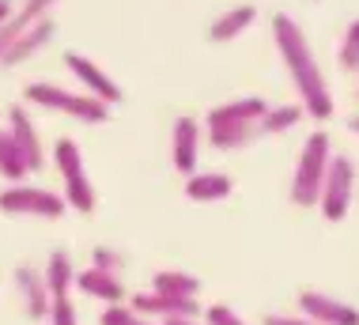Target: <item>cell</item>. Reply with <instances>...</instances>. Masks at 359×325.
<instances>
[{
	"mask_svg": "<svg viewBox=\"0 0 359 325\" xmlns=\"http://www.w3.org/2000/svg\"><path fill=\"white\" fill-rule=\"evenodd\" d=\"M8 129H12L15 144L23 147V155H27V166H31V174H38V171L46 166V152H42V140H38V129H34L31 114H27L23 106H12V110H8Z\"/></svg>",
	"mask_w": 359,
	"mask_h": 325,
	"instance_id": "obj_12",
	"label": "cell"
},
{
	"mask_svg": "<svg viewBox=\"0 0 359 325\" xmlns=\"http://www.w3.org/2000/svg\"><path fill=\"white\" fill-rule=\"evenodd\" d=\"M197 147H201V125H197V117L182 114L178 121H174V133H170L174 171H182V174H197Z\"/></svg>",
	"mask_w": 359,
	"mask_h": 325,
	"instance_id": "obj_10",
	"label": "cell"
},
{
	"mask_svg": "<svg viewBox=\"0 0 359 325\" xmlns=\"http://www.w3.org/2000/svg\"><path fill=\"white\" fill-rule=\"evenodd\" d=\"M15 15V8H12V0H0V27L8 23V19Z\"/></svg>",
	"mask_w": 359,
	"mask_h": 325,
	"instance_id": "obj_31",
	"label": "cell"
},
{
	"mask_svg": "<svg viewBox=\"0 0 359 325\" xmlns=\"http://www.w3.org/2000/svg\"><path fill=\"white\" fill-rule=\"evenodd\" d=\"M53 4H57V0H23V8H19V12L0 27V57H4V49L12 46L19 34L31 31L38 19H46V12H53Z\"/></svg>",
	"mask_w": 359,
	"mask_h": 325,
	"instance_id": "obj_14",
	"label": "cell"
},
{
	"mask_svg": "<svg viewBox=\"0 0 359 325\" xmlns=\"http://www.w3.org/2000/svg\"><path fill=\"white\" fill-rule=\"evenodd\" d=\"M76 277L80 272L72 269V258L65 250H53L50 261H46V284H50V295L57 299V295H69L76 288Z\"/></svg>",
	"mask_w": 359,
	"mask_h": 325,
	"instance_id": "obj_20",
	"label": "cell"
},
{
	"mask_svg": "<svg viewBox=\"0 0 359 325\" xmlns=\"http://www.w3.org/2000/svg\"><path fill=\"white\" fill-rule=\"evenodd\" d=\"M231 190H235V182H231L227 174H216V171L189 174V182H186V193H189V201H197V204L223 201V197H231Z\"/></svg>",
	"mask_w": 359,
	"mask_h": 325,
	"instance_id": "obj_18",
	"label": "cell"
},
{
	"mask_svg": "<svg viewBox=\"0 0 359 325\" xmlns=\"http://www.w3.org/2000/svg\"><path fill=\"white\" fill-rule=\"evenodd\" d=\"M76 288H80L83 295H91V299H102L106 307H110V303H121V299H125V288H121L118 272L99 269V265L83 269L80 277H76Z\"/></svg>",
	"mask_w": 359,
	"mask_h": 325,
	"instance_id": "obj_13",
	"label": "cell"
},
{
	"mask_svg": "<svg viewBox=\"0 0 359 325\" xmlns=\"http://www.w3.org/2000/svg\"><path fill=\"white\" fill-rule=\"evenodd\" d=\"M50 325H76V303H72V295H57V299H53Z\"/></svg>",
	"mask_w": 359,
	"mask_h": 325,
	"instance_id": "obj_27",
	"label": "cell"
},
{
	"mask_svg": "<svg viewBox=\"0 0 359 325\" xmlns=\"http://www.w3.org/2000/svg\"><path fill=\"white\" fill-rule=\"evenodd\" d=\"M265 325H318L306 314H265Z\"/></svg>",
	"mask_w": 359,
	"mask_h": 325,
	"instance_id": "obj_30",
	"label": "cell"
},
{
	"mask_svg": "<svg viewBox=\"0 0 359 325\" xmlns=\"http://www.w3.org/2000/svg\"><path fill=\"white\" fill-rule=\"evenodd\" d=\"M0 174H4L12 185H19L31 174V166H27V155H23V147L15 144V136L12 129H4L0 133Z\"/></svg>",
	"mask_w": 359,
	"mask_h": 325,
	"instance_id": "obj_19",
	"label": "cell"
},
{
	"mask_svg": "<svg viewBox=\"0 0 359 325\" xmlns=\"http://www.w3.org/2000/svg\"><path fill=\"white\" fill-rule=\"evenodd\" d=\"M163 325H197L193 318H170V321H163Z\"/></svg>",
	"mask_w": 359,
	"mask_h": 325,
	"instance_id": "obj_32",
	"label": "cell"
},
{
	"mask_svg": "<svg viewBox=\"0 0 359 325\" xmlns=\"http://www.w3.org/2000/svg\"><path fill=\"white\" fill-rule=\"evenodd\" d=\"M303 102H287V106H269V114L257 121V129L261 136H280V133H287V129H295L299 121H303Z\"/></svg>",
	"mask_w": 359,
	"mask_h": 325,
	"instance_id": "obj_21",
	"label": "cell"
},
{
	"mask_svg": "<svg viewBox=\"0 0 359 325\" xmlns=\"http://www.w3.org/2000/svg\"><path fill=\"white\" fill-rule=\"evenodd\" d=\"M348 129H352V133H359V114H352V117H348Z\"/></svg>",
	"mask_w": 359,
	"mask_h": 325,
	"instance_id": "obj_33",
	"label": "cell"
},
{
	"mask_svg": "<svg viewBox=\"0 0 359 325\" xmlns=\"http://www.w3.org/2000/svg\"><path fill=\"white\" fill-rule=\"evenodd\" d=\"M53 166L65 174V182L87 178V171H83V152H80L72 140H57V144H53Z\"/></svg>",
	"mask_w": 359,
	"mask_h": 325,
	"instance_id": "obj_23",
	"label": "cell"
},
{
	"mask_svg": "<svg viewBox=\"0 0 359 325\" xmlns=\"http://www.w3.org/2000/svg\"><path fill=\"white\" fill-rule=\"evenodd\" d=\"M261 136L257 121H223V125H208V144L219 152H238V147L254 144Z\"/></svg>",
	"mask_w": 359,
	"mask_h": 325,
	"instance_id": "obj_15",
	"label": "cell"
},
{
	"mask_svg": "<svg viewBox=\"0 0 359 325\" xmlns=\"http://www.w3.org/2000/svg\"><path fill=\"white\" fill-rule=\"evenodd\" d=\"M65 65H69V72L87 87V95H95V98H102L106 106H114V102H121V87L114 84V76H106L99 65L91 61V57H83V53H65Z\"/></svg>",
	"mask_w": 359,
	"mask_h": 325,
	"instance_id": "obj_7",
	"label": "cell"
},
{
	"mask_svg": "<svg viewBox=\"0 0 359 325\" xmlns=\"http://www.w3.org/2000/svg\"><path fill=\"white\" fill-rule=\"evenodd\" d=\"M65 197L61 193H50L42 185H8L0 193V212L4 215H38V220H57L65 212Z\"/></svg>",
	"mask_w": 359,
	"mask_h": 325,
	"instance_id": "obj_5",
	"label": "cell"
},
{
	"mask_svg": "<svg viewBox=\"0 0 359 325\" xmlns=\"http://www.w3.org/2000/svg\"><path fill=\"white\" fill-rule=\"evenodd\" d=\"M299 314H306L318 325H359V307L341 303L325 291H303L299 295Z\"/></svg>",
	"mask_w": 359,
	"mask_h": 325,
	"instance_id": "obj_6",
	"label": "cell"
},
{
	"mask_svg": "<svg viewBox=\"0 0 359 325\" xmlns=\"http://www.w3.org/2000/svg\"><path fill=\"white\" fill-rule=\"evenodd\" d=\"M151 288H155V291H167V295H182V299H197V291H201V280L193 277V272L163 269V272H155Z\"/></svg>",
	"mask_w": 359,
	"mask_h": 325,
	"instance_id": "obj_22",
	"label": "cell"
},
{
	"mask_svg": "<svg viewBox=\"0 0 359 325\" xmlns=\"http://www.w3.org/2000/svg\"><path fill=\"white\" fill-rule=\"evenodd\" d=\"M27 102H38L46 110H57V114H69L76 121H87V125H99L110 117V106L95 95H76V91H65L57 84H31L27 87Z\"/></svg>",
	"mask_w": 359,
	"mask_h": 325,
	"instance_id": "obj_3",
	"label": "cell"
},
{
	"mask_svg": "<svg viewBox=\"0 0 359 325\" xmlns=\"http://www.w3.org/2000/svg\"><path fill=\"white\" fill-rule=\"evenodd\" d=\"M341 68L344 72H359V19L344 27V38H341Z\"/></svg>",
	"mask_w": 359,
	"mask_h": 325,
	"instance_id": "obj_25",
	"label": "cell"
},
{
	"mask_svg": "<svg viewBox=\"0 0 359 325\" xmlns=\"http://www.w3.org/2000/svg\"><path fill=\"white\" fill-rule=\"evenodd\" d=\"M273 38H276V49L287 65L291 84H295V91H299L303 110L314 117V121H329V117H333V91H329L322 65H318L314 49L306 42V31L291 15L280 12L273 19Z\"/></svg>",
	"mask_w": 359,
	"mask_h": 325,
	"instance_id": "obj_1",
	"label": "cell"
},
{
	"mask_svg": "<svg viewBox=\"0 0 359 325\" xmlns=\"http://www.w3.org/2000/svg\"><path fill=\"white\" fill-rule=\"evenodd\" d=\"M95 265H99V269H110V272H118V269H121V258L110 250V246H99V250H95Z\"/></svg>",
	"mask_w": 359,
	"mask_h": 325,
	"instance_id": "obj_29",
	"label": "cell"
},
{
	"mask_svg": "<svg viewBox=\"0 0 359 325\" xmlns=\"http://www.w3.org/2000/svg\"><path fill=\"white\" fill-rule=\"evenodd\" d=\"M254 19H257V8L254 4H235L231 12H223L219 19H212L208 38H212V42H235V38L246 31Z\"/></svg>",
	"mask_w": 359,
	"mask_h": 325,
	"instance_id": "obj_17",
	"label": "cell"
},
{
	"mask_svg": "<svg viewBox=\"0 0 359 325\" xmlns=\"http://www.w3.org/2000/svg\"><path fill=\"white\" fill-rule=\"evenodd\" d=\"M205 321L208 325H246L231 307H223V303H212V307L205 310Z\"/></svg>",
	"mask_w": 359,
	"mask_h": 325,
	"instance_id": "obj_28",
	"label": "cell"
},
{
	"mask_svg": "<svg viewBox=\"0 0 359 325\" xmlns=\"http://www.w3.org/2000/svg\"><path fill=\"white\" fill-rule=\"evenodd\" d=\"M53 34H57V23H53V19H50V15H46V19H38V23L31 27V31H23V34H19L12 46L4 49L0 65H4V68H19L23 61H31V57H34V53H38V49H42L46 42H53Z\"/></svg>",
	"mask_w": 359,
	"mask_h": 325,
	"instance_id": "obj_11",
	"label": "cell"
},
{
	"mask_svg": "<svg viewBox=\"0 0 359 325\" xmlns=\"http://www.w3.org/2000/svg\"><path fill=\"white\" fill-rule=\"evenodd\" d=\"M329 163H333L329 133H310L303 152H299L295 174H291V204H299V208H314V204L322 201Z\"/></svg>",
	"mask_w": 359,
	"mask_h": 325,
	"instance_id": "obj_2",
	"label": "cell"
},
{
	"mask_svg": "<svg viewBox=\"0 0 359 325\" xmlns=\"http://www.w3.org/2000/svg\"><path fill=\"white\" fill-rule=\"evenodd\" d=\"M65 201H69V208H76V212H95V190H91V178L65 182Z\"/></svg>",
	"mask_w": 359,
	"mask_h": 325,
	"instance_id": "obj_24",
	"label": "cell"
},
{
	"mask_svg": "<svg viewBox=\"0 0 359 325\" xmlns=\"http://www.w3.org/2000/svg\"><path fill=\"white\" fill-rule=\"evenodd\" d=\"M133 310L144 314V318H163V321H170V318H193V314H201L197 307V299H182V295H167V291H148V295H137L133 299Z\"/></svg>",
	"mask_w": 359,
	"mask_h": 325,
	"instance_id": "obj_9",
	"label": "cell"
},
{
	"mask_svg": "<svg viewBox=\"0 0 359 325\" xmlns=\"http://www.w3.org/2000/svg\"><path fill=\"white\" fill-rule=\"evenodd\" d=\"M99 325H151L144 321V314H137L133 307H121V303H110L102 314H99Z\"/></svg>",
	"mask_w": 359,
	"mask_h": 325,
	"instance_id": "obj_26",
	"label": "cell"
},
{
	"mask_svg": "<svg viewBox=\"0 0 359 325\" xmlns=\"http://www.w3.org/2000/svg\"><path fill=\"white\" fill-rule=\"evenodd\" d=\"M355 185H359V174H355V163L348 155H333L329 163V174H325V190H322V201L318 208L329 223H341L348 208H352V197H355Z\"/></svg>",
	"mask_w": 359,
	"mask_h": 325,
	"instance_id": "obj_4",
	"label": "cell"
},
{
	"mask_svg": "<svg viewBox=\"0 0 359 325\" xmlns=\"http://www.w3.org/2000/svg\"><path fill=\"white\" fill-rule=\"evenodd\" d=\"M269 114V102L257 95L250 98H231V102L216 106V110H208V125H223V121H261V117Z\"/></svg>",
	"mask_w": 359,
	"mask_h": 325,
	"instance_id": "obj_16",
	"label": "cell"
},
{
	"mask_svg": "<svg viewBox=\"0 0 359 325\" xmlns=\"http://www.w3.org/2000/svg\"><path fill=\"white\" fill-rule=\"evenodd\" d=\"M15 288H19V299H23V307L34 321L50 318L53 295H50V284H46V272L31 269V265H19L15 269Z\"/></svg>",
	"mask_w": 359,
	"mask_h": 325,
	"instance_id": "obj_8",
	"label": "cell"
}]
</instances>
